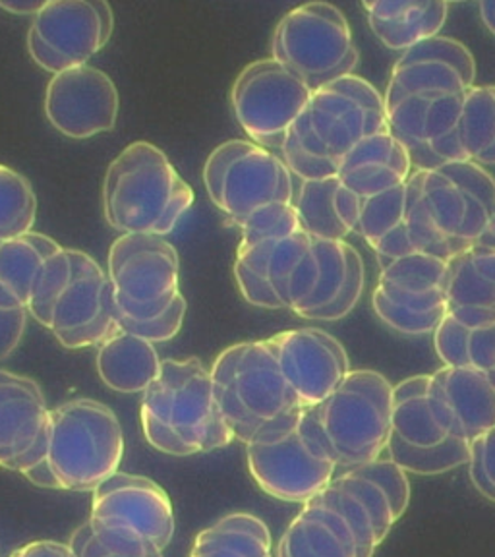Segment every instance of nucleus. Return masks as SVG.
Returning <instances> with one entry per match:
<instances>
[{
    "instance_id": "nucleus-1",
    "label": "nucleus",
    "mask_w": 495,
    "mask_h": 557,
    "mask_svg": "<svg viewBox=\"0 0 495 557\" xmlns=\"http://www.w3.org/2000/svg\"><path fill=\"white\" fill-rule=\"evenodd\" d=\"M124 457L121 422L103 403L66 400L51 410L41 442L20 474L34 486L96 492L119 472Z\"/></svg>"
},
{
    "instance_id": "nucleus-2",
    "label": "nucleus",
    "mask_w": 495,
    "mask_h": 557,
    "mask_svg": "<svg viewBox=\"0 0 495 557\" xmlns=\"http://www.w3.org/2000/svg\"><path fill=\"white\" fill-rule=\"evenodd\" d=\"M268 278L283 310L310 322H337L360 302L364 261L347 240H322L300 228L273 248Z\"/></svg>"
},
{
    "instance_id": "nucleus-3",
    "label": "nucleus",
    "mask_w": 495,
    "mask_h": 557,
    "mask_svg": "<svg viewBox=\"0 0 495 557\" xmlns=\"http://www.w3.org/2000/svg\"><path fill=\"white\" fill-rule=\"evenodd\" d=\"M139 424L153 449L188 457L218 451L235 437L213 397L211 372L200 358H165L141 393Z\"/></svg>"
},
{
    "instance_id": "nucleus-4",
    "label": "nucleus",
    "mask_w": 495,
    "mask_h": 557,
    "mask_svg": "<svg viewBox=\"0 0 495 557\" xmlns=\"http://www.w3.org/2000/svg\"><path fill=\"white\" fill-rule=\"evenodd\" d=\"M27 313L66 348L99 347L121 330L109 275L76 248H61L45 263Z\"/></svg>"
},
{
    "instance_id": "nucleus-5",
    "label": "nucleus",
    "mask_w": 495,
    "mask_h": 557,
    "mask_svg": "<svg viewBox=\"0 0 495 557\" xmlns=\"http://www.w3.org/2000/svg\"><path fill=\"white\" fill-rule=\"evenodd\" d=\"M194 206V190L163 149L132 141L107 169L104 219L121 235H171Z\"/></svg>"
},
{
    "instance_id": "nucleus-6",
    "label": "nucleus",
    "mask_w": 495,
    "mask_h": 557,
    "mask_svg": "<svg viewBox=\"0 0 495 557\" xmlns=\"http://www.w3.org/2000/svg\"><path fill=\"white\" fill-rule=\"evenodd\" d=\"M244 445L256 484L281 502H310L339 469L323 434L318 405L283 412Z\"/></svg>"
},
{
    "instance_id": "nucleus-7",
    "label": "nucleus",
    "mask_w": 495,
    "mask_h": 557,
    "mask_svg": "<svg viewBox=\"0 0 495 557\" xmlns=\"http://www.w3.org/2000/svg\"><path fill=\"white\" fill-rule=\"evenodd\" d=\"M209 372L221 417L243 444L273 418L302 407L279 368L270 339L225 348Z\"/></svg>"
},
{
    "instance_id": "nucleus-8",
    "label": "nucleus",
    "mask_w": 495,
    "mask_h": 557,
    "mask_svg": "<svg viewBox=\"0 0 495 557\" xmlns=\"http://www.w3.org/2000/svg\"><path fill=\"white\" fill-rule=\"evenodd\" d=\"M86 524L91 536L114 554H163L174 536L173 504L153 480L114 472L94 492Z\"/></svg>"
},
{
    "instance_id": "nucleus-9",
    "label": "nucleus",
    "mask_w": 495,
    "mask_h": 557,
    "mask_svg": "<svg viewBox=\"0 0 495 557\" xmlns=\"http://www.w3.org/2000/svg\"><path fill=\"white\" fill-rule=\"evenodd\" d=\"M271 59L283 64L310 91L352 76L360 54L348 20L331 2H306L281 17Z\"/></svg>"
},
{
    "instance_id": "nucleus-10",
    "label": "nucleus",
    "mask_w": 495,
    "mask_h": 557,
    "mask_svg": "<svg viewBox=\"0 0 495 557\" xmlns=\"http://www.w3.org/2000/svg\"><path fill=\"white\" fill-rule=\"evenodd\" d=\"M318 410L323 434L343 469L375 461L387 451L393 430V385L380 372L350 370Z\"/></svg>"
},
{
    "instance_id": "nucleus-11",
    "label": "nucleus",
    "mask_w": 495,
    "mask_h": 557,
    "mask_svg": "<svg viewBox=\"0 0 495 557\" xmlns=\"http://www.w3.org/2000/svg\"><path fill=\"white\" fill-rule=\"evenodd\" d=\"M203 184L211 201L238 226L256 209L295 200V176L283 159L250 139H228L213 149Z\"/></svg>"
},
{
    "instance_id": "nucleus-12",
    "label": "nucleus",
    "mask_w": 495,
    "mask_h": 557,
    "mask_svg": "<svg viewBox=\"0 0 495 557\" xmlns=\"http://www.w3.org/2000/svg\"><path fill=\"white\" fill-rule=\"evenodd\" d=\"M109 281L119 318L156 322L181 293V260L163 236L121 235L109 250Z\"/></svg>"
},
{
    "instance_id": "nucleus-13",
    "label": "nucleus",
    "mask_w": 495,
    "mask_h": 557,
    "mask_svg": "<svg viewBox=\"0 0 495 557\" xmlns=\"http://www.w3.org/2000/svg\"><path fill=\"white\" fill-rule=\"evenodd\" d=\"M428 221L451 256L479 243L495 215V178L484 166L459 161L422 174Z\"/></svg>"
},
{
    "instance_id": "nucleus-14",
    "label": "nucleus",
    "mask_w": 495,
    "mask_h": 557,
    "mask_svg": "<svg viewBox=\"0 0 495 557\" xmlns=\"http://www.w3.org/2000/svg\"><path fill=\"white\" fill-rule=\"evenodd\" d=\"M380 322L405 337L434 333L447 315V260L410 253L383 268L372 295Z\"/></svg>"
},
{
    "instance_id": "nucleus-15",
    "label": "nucleus",
    "mask_w": 495,
    "mask_h": 557,
    "mask_svg": "<svg viewBox=\"0 0 495 557\" xmlns=\"http://www.w3.org/2000/svg\"><path fill=\"white\" fill-rule=\"evenodd\" d=\"M312 99V91L275 59L250 62L231 89V107L248 138L281 153L283 141Z\"/></svg>"
},
{
    "instance_id": "nucleus-16",
    "label": "nucleus",
    "mask_w": 495,
    "mask_h": 557,
    "mask_svg": "<svg viewBox=\"0 0 495 557\" xmlns=\"http://www.w3.org/2000/svg\"><path fill=\"white\" fill-rule=\"evenodd\" d=\"M114 29L109 2L51 0L34 16L27 51L35 64L51 72L84 66L109 44Z\"/></svg>"
},
{
    "instance_id": "nucleus-17",
    "label": "nucleus",
    "mask_w": 495,
    "mask_h": 557,
    "mask_svg": "<svg viewBox=\"0 0 495 557\" xmlns=\"http://www.w3.org/2000/svg\"><path fill=\"white\" fill-rule=\"evenodd\" d=\"M306 116L327 157L337 163L362 139L389 132L382 94L355 74L313 91Z\"/></svg>"
},
{
    "instance_id": "nucleus-18",
    "label": "nucleus",
    "mask_w": 495,
    "mask_h": 557,
    "mask_svg": "<svg viewBox=\"0 0 495 557\" xmlns=\"http://www.w3.org/2000/svg\"><path fill=\"white\" fill-rule=\"evenodd\" d=\"M121 97L113 79L91 64L52 76L45 91V116L52 128L72 139H87L113 131Z\"/></svg>"
},
{
    "instance_id": "nucleus-19",
    "label": "nucleus",
    "mask_w": 495,
    "mask_h": 557,
    "mask_svg": "<svg viewBox=\"0 0 495 557\" xmlns=\"http://www.w3.org/2000/svg\"><path fill=\"white\" fill-rule=\"evenodd\" d=\"M270 341L279 368L302 407L322 405L350 372L347 350L327 331L288 330Z\"/></svg>"
},
{
    "instance_id": "nucleus-20",
    "label": "nucleus",
    "mask_w": 495,
    "mask_h": 557,
    "mask_svg": "<svg viewBox=\"0 0 495 557\" xmlns=\"http://www.w3.org/2000/svg\"><path fill=\"white\" fill-rule=\"evenodd\" d=\"M477 82V61L457 39L437 35L403 52L395 62L383 101L403 97H444L465 94Z\"/></svg>"
},
{
    "instance_id": "nucleus-21",
    "label": "nucleus",
    "mask_w": 495,
    "mask_h": 557,
    "mask_svg": "<svg viewBox=\"0 0 495 557\" xmlns=\"http://www.w3.org/2000/svg\"><path fill=\"white\" fill-rule=\"evenodd\" d=\"M51 410L44 389L27 375L0 370V467L24 469L41 442Z\"/></svg>"
},
{
    "instance_id": "nucleus-22",
    "label": "nucleus",
    "mask_w": 495,
    "mask_h": 557,
    "mask_svg": "<svg viewBox=\"0 0 495 557\" xmlns=\"http://www.w3.org/2000/svg\"><path fill=\"white\" fill-rule=\"evenodd\" d=\"M392 424V434L417 449L462 437L432 374L414 375L393 387Z\"/></svg>"
},
{
    "instance_id": "nucleus-23",
    "label": "nucleus",
    "mask_w": 495,
    "mask_h": 557,
    "mask_svg": "<svg viewBox=\"0 0 495 557\" xmlns=\"http://www.w3.org/2000/svg\"><path fill=\"white\" fill-rule=\"evenodd\" d=\"M414 171L407 149L389 132L366 138L339 161L337 178L362 200L393 190Z\"/></svg>"
},
{
    "instance_id": "nucleus-24",
    "label": "nucleus",
    "mask_w": 495,
    "mask_h": 557,
    "mask_svg": "<svg viewBox=\"0 0 495 557\" xmlns=\"http://www.w3.org/2000/svg\"><path fill=\"white\" fill-rule=\"evenodd\" d=\"M277 557H360L347 517L320 494L302 504L277 544Z\"/></svg>"
},
{
    "instance_id": "nucleus-25",
    "label": "nucleus",
    "mask_w": 495,
    "mask_h": 557,
    "mask_svg": "<svg viewBox=\"0 0 495 557\" xmlns=\"http://www.w3.org/2000/svg\"><path fill=\"white\" fill-rule=\"evenodd\" d=\"M333 480L364 505L382 542L409 509V476L389 457L345 470Z\"/></svg>"
},
{
    "instance_id": "nucleus-26",
    "label": "nucleus",
    "mask_w": 495,
    "mask_h": 557,
    "mask_svg": "<svg viewBox=\"0 0 495 557\" xmlns=\"http://www.w3.org/2000/svg\"><path fill=\"white\" fill-rule=\"evenodd\" d=\"M447 313L461 322H495V250L474 244L447 260Z\"/></svg>"
},
{
    "instance_id": "nucleus-27",
    "label": "nucleus",
    "mask_w": 495,
    "mask_h": 557,
    "mask_svg": "<svg viewBox=\"0 0 495 557\" xmlns=\"http://www.w3.org/2000/svg\"><path fill=\"white\" fill-rule=\"evenodd\" d=\"M362 9L375 37L387 49L400 52L437 37L449 16L447 2L370 0L362 2Z\"/></svg>"
},
{
    "instance_id": "nucleus-28",
    "label": "nucleus",
    "mask_w": 495,
    "mask_h": 557,
    "mask_svg": "<svg viewBox=\"0 0 495 557\" xmlns=\"http://www.w3.org/2000/svg\"><path fill=\"white\" fill-rule=\"evenodd\" d=\"M434 380L465 440H474L495 428V372L472 368H447Z\"/></svg>"
},
{
    "instance_id": "nucleus-29",
    "label": "nucleus",
    "mask_w": 495,
    "mask_h": 557,
    "mask_svg": "<svg viewBox=\"0 0 495 557\" xmlns=\"http://www.w3.org/2000/svg\"><path fill=\"white\" fill-rule=\"evenodd\" d=\"M61 244L41 233H27L0 243V308H26L45 263Z\"/></svg>"
},
{
    "instance_id": "nucleus-30",
    "label": "nucleus",
    "mask_w": 495,
    "mask_h": 557,
    "mask_svg": "<svg viewBox=\"0 0 495 557\" xmlns=\"http://www.w3.org/2000/svg\"><path fill=\"white\" fill-rule=\"evenodd\" d=\"M161 358L153 343L119 330L97 348V372L119 393H144L156 380Z\"/></svg>"
},
{
    "instance_id": "nucleus-31",
    "label": "nucleus",
    "mask_w": 495,
    "mask_h": 557,
    "mask_svg": "<svg viewBox=\"0 0 495 557\" xmlns=\"http://www.w3.org/2000/svg\"><path fill=\"white\" fill-rule=\"evenodd\" d=\"M357 235L374 250L380 268L414 253L405 225V184L362 200Z\"/></svg>"
},
{
    "instance_id": "nucleus-32",
    "label": "nucleus",
    "mask_w": 495,
    "mask_h": 557,
    "mask_svg": "<svg viewBox=\"0 0 495 557\" xmlns=\"http://www.w3.org/2000/svg\"><path fill=\"white\" fill-rule=\"evenodd\" d=\"M268 524L252 513H231L196 536L190 557H273Z\"/></svg>"
},
{
    "instance_id": "nucleus-33",
    "label": "nucleus",
    "mask_w": 495,
    "mask_h": 557,
    "mask_svg": "<svg viewBox=\"0 0 495 557\" xmlns=\"http://www.w3.org/2000/svg\"><path fill=\"white\" fill-rule=\"evenodd\" d=\"M434 348L447 368L495 372V322H461L447 313L435 327Z\"/></svg>"
},
{
    "instance_id": "nucleus-34",
    "label": "nucleus",
    "mask_w": 495,
    "mask_h": 557,
    "mask_svg": "<svg viewBox=\"0 0 495 557\" xmlns=\"http://www.w3.org/2000/svg\"><path fill=\"white\" fill-rule=\"evenodd\" d=\"M339 178L331 176L323 181H305L295 190L293 206L300 228L322 240H347L350 235L337 209Z\"/></svg>"
},
{
    "instance_id": "nucleus-35",
    "label": "nucleus",
    "mask_w": 495,
    "mask_h": 557,
    "mask_svg": "<svg viewBox=\"0 0 495 557\" xmlns=\"http://www.w3.org/2000/svg\"><path fill=\"white\" fill-rule=\"evenodd\" d=\"M459 141L467 161L495 166V86H474L465 94Z\"/></svg>"
},
{
    "instance_id": "nucleus-36",
    "label": "nucleus",
    "mask_w": 495,
    "mask_h": 557,
    "mask_svg": "<svg viewBox=\"0 0 495 557\" xmlns=\"http://www.w3.org/2000/svg\"><path fill=\"white\" fill-rule=\"evenodd\" d=\"M37 219V196L26 176L0 165V243L32 233Z\"/></svg>"
},
{
    "instance_id": "nucleus-37",
    "label": "nucleus",
    "mask_w": 495,
    "mask_h": 557,
    "mask_svg": "<svg viewBox=\"0 0 495 557\" xmlns=\"http://www.w3.org/2000/svg\"><path fill=\"white\" fill-rule=\"evenodd\" d=\"M389 459L397 462L400 469L420 476H435L444 474L459 467H467L470 461V440L465 437H451L440 447L432 449H417L403 444L392 434L387 444Z\"/></svg>"
},
{
    "instance_id": "nucleus-38",
    "label": "nucleus",
    "mask_w": 495,
    "mask_h": 557,
    "mask_svg": "<svg viewBox=\"0 0 495 557\" xmlns=\"http://www.w3.org/2000/svg\"><path fill=\"white\" fill-rule=\"evenodd\" d=\"M422 169H414L410 173L409 181L405 183V225L409 236L412 250L418 253H428L442 260H449L451 252L447 244L435 235L434 228L430 225L426 211L420 198V186H422Z\"/></svg>"
},
{
    "instance_id": "nucleus-39",
    "label": "nucleus",
    "mask_w": 495,
    "mask_h": 557,
    "mask_svg": "<svg viewBox=\"0 0 495 557\" xmlns=\"http://www.w3.org/2000/svg\"><path fill=\"white\" fill-rule=\"evenodd\" d=\"M300 231L298 215L293 203H270L256 209L240 225L243 238L238 244H256L261 240H283Z\"/></svg>"
},
{
    "instance_id": "nucleus-40",
    "label": "nucleus",
    "mask_w": 495,
    "mask_h": 557,
    "mask_svg": "<svg viewBox=\"0 0 495 557\" xmlns=\"http://www.w3.org/2000/svg\"><path fill=\"white\" fill-rule=\"evenodd\" d=\"M279 157L283 159V163L287 165L293 176H296L300 183L305 181H323L337 176L339 163L333 159H318L310 153H306L302 146L298 144L293 131H288L287 138L283 141V148Z\"/></svg>"
},
{
    "instance_id": "nucleus-41",
    "label": "nucleus",
    "mask_w": 495,
    "mask_h": 557,
    "mask_svg": "<svg viewBox=\"0 0 495 557\" xmlns=\"http://www.w3.org/2000/svg\"><path fill=\"white\" fill-rule=\"evenodd\" d=\"M467 467L472 486L495 504V428L470 442Z\"/></svg>"
},
{
    "instance_id": "nucleus-42",
    "label": "nucleus",
    "mask_w": 495,
    "mask_h": 557,
    "mask_svg": "<svg viewBox=\"0 0 495 557\" xmlns=\"http://www.w3.org/2000/svg\"><path fill=\"white\" fill-rule=\"evenodd\" d=\"M26 323V308H12V310L0 308V360L9 358L16 350L20 341L24 337Z\"/></svg>"
},
{
    "instance_id": "nucleus-43",
    "label": "nucleus",
    "mask_w": 495,
    "mask_h": 557,
    "mask_svg": "<svg viewBox=\"0 0 495 557\" xmlns=\"http://www.w3.org/2000/svg\"><path fill=\"white\" fill-rule=\"evenodd\" d=\"M69 546L76 557H163L161 552H156V554H146V556H126V554H114V552H109V549H104L103 546H101V544L91 536V532L87 529L86 522H84L79 529L72 532Z\"/></svg>"
},
{
    "instance_id": "nucleus-44",
    "label": "nucleus",
    "mask_w": 495,
    "mask_h": 557,
    "mask_svg": "<svg viewBox=\"0 0 495 557\" xmlns=\"http://www.w3.org/2000/svg\"><path fill=\"white\" fill-rule=\"evenodd\" d=\"M9 557H76L69 544L57 540H35L22 548L14 549Z\"/></svg>"
},
{
    "instance_id": "nucleus-45",
    "label": "nucleus",
    "mask_w": 495,
    "mask_h": 557,
    "mask_svg": "<svg viewBox=\"0 0 495 557\" xmlns=\"http://www.w3.org/2000/svg\"><path fill=\"white\" fill-rule=\"evenodd\" d=\"M45 2H35V0H4L0 2V9L7 10L10 14H16V16H35L39 10L44 9Z\"/></svg>"
},
{
    "instance_id": "nucleus-46",
    "label": "nucleus",
    "mask_w": 495,
    "mask_h": 557,
    "mask_svg": "<svg viewBox=\"0 0 495 557\" xmlns=\"http://www.w3.org/2000/svg\"><path fill=\"white\" fill-rule=\"evenodd\" d=\"M479 12L484 26L495 35V2H480Z\"/></svg>"
},
{
    "instance_id": "nucleus-47",
    "label": "nucleus",
    "mask_w": 495,
    "mask_h": 557,
    "mask_svg": "<svg viewBox=\"0 0 495 557\" xmlns=\"http://www.w3.org/2000/svg\"><path fill=\"white\" fill-rule=\"evenodd\" d=\"M480 246H487V248H494L495 250V215L490 221V225H487L486 231H484V235L480 236L479 243Z\"/></svg>"
}]
</instances>
